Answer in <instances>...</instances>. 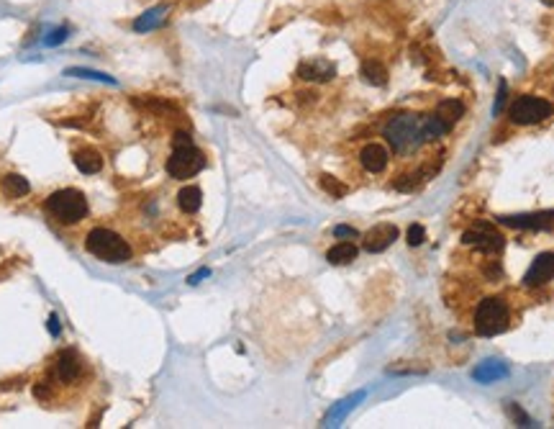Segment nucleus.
Masks as SVG:
<instances>
[{
    "instance_id": "15",
    "label": "nucleus",
    "mask_w": 554,
    "mask_h": 429,
    "mask_svg": "<svg viewBox=\"0 0 554 429\" xmlns=\"http://www.w3.org/2000/svg\"><path fill=\"white\" fill-rule=\"evenodd\" d=\"M75 167L80 170V173L85 175H95L103 170V157H100V152L95 150H80L75 152Z\"/></svg>"
},
{
    "instance_id": "8",
    "label": "nucleus",
    "mask_w": 554,
    "mask_h": 429,
    "mask_svg": "<svg viewBox=\"0 0 554 429\" xmlns=\"http://www.w3.org/2000/svg\"><path fill=\"white\" fill-rule=\"evenodd\" d=\"M83 370H85V360L77 355V350H65V352H60L57 362H54V381H60L65 385L77 383L83 378Z\"/></svg>"
},
{
    "instance_id": "7",
    "label": "nucleus",
    "mask_w": 554,
    "mask_h": 429,
    "mask_svg": "<svg viewBox=\"0 0 554 429\" xmlns=\"http://www.w3.org/2000/svg\"><path fill=\"white\" fill-rule=\"evenodd\" d=\"M462 242L467 247H475L480 252H487V255H493V252H501L503 249V234L495 229L493 224H487V221H478V224L467 229L462 237Z\"/></svg>"
},
{
    "instance_id": "27",
    "label": "nucleus",
    "mask_w": 554,
    "mask_h": 429,
    "mask_svg": "<svg viewBox=\"0 0 554 429\" xmlns=\"http://www.w3.org/2000/svg\"><path fill=\"white\" fill-rule=\"evenodd\" d=\"M506 98H508V85H506V80H501V91H498V98H495L493 116H498V113L503 111V106H506Z\"/></svg>"
},
{
    "instance_id": "25",
    "label": "nucleus",
    "mask_w": 554,
    "mask_h": 429,
    "mask_svg": "<svg viewBox=\"0 0 554 429\" xmlns=\"http://www.w3.org/2000/svg\"><path fill=\"white\" fill-rule=\"evenodd\" d=\"M424 239H426V229L421 224H413L411 229H408V244H411V247H419V244H424Z\"/></svg>"
},
{
    "instance_id": "23",
    "label": "nucleus",
    "mask_w": 554,
    "mask_h": 429,
    "mask_svg": "<svg viewBox=\"0 0 554 429\" xmlns=\"http://www.w3.org/2000/svg\"><path fill=\"white\" fill-rule=\"evenodd\" d=\"M321 188L326 193H331V198H344L346 196V185L339 183L334 175H321Z\"/></svg>"
},
{
    "instance_id": "10",
    "label": "nucleus",
    "mask_w": 554,
    "mask_h": 429,
    "mask_svg": "<svg viewBox=\"0 0 554 429\" xmlns=\"http://www.w3.org/2000/svg\"><path fill=\"white\" fill-rule=\"evenodd\" d=\"M398 239V229L393 224H377L372 226L367 234H365V249L377 255V252H385V249Z\"/></svg>"
},
{
    "instance_id": "4",
    "label": "nucleus",
    "mask_w": 554,
    "mask_h": 429,
    "mask_svg": "<svg viewBox=\"0 0 554 429\" xmlns=\"http://www.w3.org/2000/svg\"><path fill=\"white\" fill-rule=\"evenodd\" d=\"M508 322H511V311L506 306L503 298H482L475 311V331H478L480 337H495V334H501V331L508 329Z\"/></svg>"
},
{
    "instance_id": "13",
    "label": "nucleus",
    "mask_w": 554,
    "mask_h": 429,
    "mask_svg": "<svg viewBox=\"0 0 554 429\" xmlns=\"http://www.w3.org/2000/svg\"><path fill=\"white\" fill-rule=\"evenodd\" d=\"M360 162H362V167H365L367 173L377 175V173H382V170L388 167L390 154H388V150H385L382 144L372 142V144H367V147L360 152Z\"/></svg>"
},
{
    "instance_id": "17",
    "label": "nucleus",
    "mask_w": 554,
    "mask_h": 429,
    "mask_svg": "<svg viewBox=\"0 0 554 429\" xmlns=\"http://www.w3.org/2000/svg\"><path fill=\"white\" fill-rule=\"evenodd\" d=\"M203 204V190L198 185H187L177 193V206H180V211L185 213H195L201 209Z\"/></svg>"
},
{
    "instance_id": "1",
    "label": "nucleus",
    "mask_w": 554,
    "mask_h": 429,
    "mask_svg": "<svg viewBox=\"0 0 554 429\" xmlns=\"http://www.w3.org/2000/svg\"><path fill=\"white\" fill-rule=\"evenodd\" d=\"M382 136H385V142L393 147V152H398V154H413L421 144L426 142V139H424V116H416V113H398V116H393V119L385 124Z\"/></svg>"
},
{
    "instance_id": "2",
    "label": "nucleus",
    "mask_w": 554,
    "mask_h": 429,
    "mask_svg": "<svg viewBox=\"0 0 554 429\" xmlns=\"http://www.w3.org/2000/svg\"><path fill=\"white\" fill-rule=\"evenodd\" d=\"M85 249L90 252L93 257L103 260V263L121 265L131 260V244H128L121 234L111 232V229H93L88 237H85Z\"/></svg>"
},
{
    "instance_id": "21",
    "label": "nucleus",
    "mask_w": 554,
    "mask_h": 429,
    "mask_svg": "<svg viewBox=\"0 0 554 429\" xmlns=\"http://www.w3.org/2000/svg\"><path fill=\"white\" fill-rule=\"evenodd\" d=\"M447 131H450V126H447L436 113L434 116H424V139H426V142H434V139L444 136Z\"/></svg>"
},
{
    "instance_id": "18",
    "label": "nucleus",
    "mask_w": 554,
    "mask_h": 429,
    "mask_svg": "<svg viewBox=\"0 0 554 429\" xmlns=\"http://www.w3.org/2000/svg\"><path fill=\"white\" fill-rule=\"evenodd\" d=\"M436 116H439V119H442L444 124L452 128L464 116V106L459 103V100H452V98L442 100V103H439V108H436Z\"/></svg>"
},
{
    "instance_id": "12",
    "label": "nucleus",
    "mask_w": 554,
    "mask_h": 429,
    "mask_svg": "<svg viewBox=\"0 0 554 429\" xmlns=\"http://www.w3.org/2000/svg\"><path fill=\"white\" fill-rule=\"evenodd\" d=\"M298 75L303 80H313V83H329L331 77L337 75V67L329 60H308L298 67Z\"/></svg>"
},
{
    "instance_id": "11",
    "label": "nucleus",
    "mask_w": 554,
    "mask_h": 429,
    "mask_svg": "<svg viewBox=\"0 0 554 429\" xmlns=\"http://www.w3.org/2000/svg\"><path fill=\"white\" fill-rule=\"evenodd\" d=\"M501 224L513 226V229H552L554 226V211L544 213H526V216H501Z\"/></svg>"
},
{
    "instance_id": "22",
    "label": "nucleus",
    "mask_w": 554,
    "mask_h": 429,
    "mask_svg": "<svg viewBox=\"0 0 554 429\" xmlns=\"http://www.w3.org/2000/svg\"><path fill=\"white\" fill-rule=\"evenodd\" d=\"M165 18V8H154V11H149V13H144L139 21L134 23V29L136 31H149V29H154L159 21Z\"/></svg>"
},
{
    "instance_id": "5",
    "label": "nucleus",
    "mask_w": 554,
    "mask_h": 429,
    "mask_svg": "<svg viewBox=\"0 0 554 429\" xmlns=\"http://www.w3.org/2000/svg\"><path fill=\"white\" fill-rule=\"evenodd\" d=\"M205 167V157H203L201 150H195L193 144H185V147H175L173 154L167 157V173L175 180H187L198 175Z\"/></svg>"
},
{
    "instance_id": "16",
    "label": "nucleus",
    "mask_w": 554,
    "mask_h": 429,
    "mask_svg": "<svg viewBox=\"0 0 554 429\" xmlns=\"http://www.w3.org/2000/svg\"><path fill=\"white\" fill-rule=\"evenodd\" d=\"M326 260L331 265H349L357 260V247H354L352 242H339L334 247L326 252Z\"/></svg>"
},
{
    "instance_id": "33",
    "label": "nucleus",
    "mask_w": 554,
    "mask_h": 429,
    "mask_svg": "<svg viewBox=\"0 0 554 429\" xmlns=\"http://www.w3.org/2000/svg\"><path fill=\"white\" fill-rule=\"evenodd\" d=\"M49 331H52V334H60V319L57 317L49 319Z\"/></svg>"
},
{
    "instance_id": "32",
    "label": "nucleus",
    "mask_w": 554,
    "mask_h": 429,
    "mask_svg": "<svg viewBox=\"0 0 554 429\" xmlns=\"http://www.w3.org/2000/svg\"><path fill=\"white\" fill-rule=\"evenodd\" d=\"M65 37H67V31H65V29L54 31V37L46 39V44H60V41H65Z\"/></svg>"
},
{
    "instance_id": "31",
    "label": "nucleus",
    "mask_w": 554,
    "mask_h": 429,
    "mask_svg": "<svg viewBox=\"0 0 554 429\" xmlns=\"http://www.w3.org/2000/svg\"><path fill=\"white\" fill-rule=\"evenodd\" d=\"M208 275H210V270H208V268H203L201 272H195V275H190V278H187V283H190V286H195V283H201V280H203V278H208Z\"/></svg>"
},
{
    "instance_id": "29",
    "label": "nucleus",
    "mask_w": 554,
    "mask_h": 429,
    "mask_svg": "<svg viewBox=\"0 0 554 429\" xmlns=\"http://www.w3.org/2000/svg\"><path fill=\"white\" fill-rule=\"evenodd\" d=\"M185 144H193V139H190L185 131H177L175 139H173V147H185Z\"/></svg>"
},
{
    "instance_id": "24",
    "label": "nucleus",
    "mask_w": 554,
    "mask_h": 429,
    "mask_svg": "<svg viewBox=\"0 0 554 429\" xmlns=\"http://www.w3.org/2000/svg\"><path fill=\"white\" fill-rule=\"evenodd\" d=\"M357 399H362V393H357V396H354V399H346V401H342V407H337V409H334V411H331V414H329V419H326V424H329V427H331V424L337 422V419H342V416H344L346 411H349V409L354 407V401H357Z\"/></svg>"
},
{
    "instance_id": "14",
    "label": "nucleus",
    "mask_w": 554,
    "mask_h": 429,
    "mask_svg": "<svg viewBox=\"0 0 554 429\" xmlns=\"http://www.w3.org/2000/svg\"><path fill=\"white\" fill-rule=\"evenodd\" d=\"M511 368L506 362L501 360H482L478 368L472 370V378L478 381V383H495V381H503V378H508Z\"/></svg>"
},
{
    "instance_id": "19",
    "label": "nucleus",
    "mask_w": 554,
    "mask_h": 429,
    "mask_svg": "<svg viewBox=\"0 0 554 429\" xmlns=\"http://www.w3.org/2000/svg\"><path fill=\"white\" fill-rule=\"evenodd\" d=\"M3 190H6L8 198H23V196H29L31 185H29V180H26V178L11 173V175H6V178H3Z\"/></svg>"
},
{
    "instance_id": "3",
    "label": "nucleus",
    "mask_w": 554,
    "mask_h": 429,
    "mask_svg": "<svg viewBox=\"0 0 554 429\" xmlns=\"http://www.w3.org/2000/svg\"><path fill=\"white\" fill-rule=\"evenodd\" d=\"M46 211L65 226L80 224L88 216V198L75 188L54 190L52 196L46 198Z\"/></svg>"
},
{
    "instance_id": "20",
    "label": "nucleus",
    "mask_w": 554,
    "mask_h": 429,
    "mask_svg": "<svg viewBox=\"0 0 554 429\" xmlns=\"http://www.w3.org/2000/svg\"><path fill=\"white\" fill-rule=\"evenodd\" d=\"M362 77H365L367 83H372V85H385V83H388V70L382 67L380 62L367 60L365 65H362Z\"/></svg>"
},
{
    "instance_id": "26",
    "label": "nucleus",
    "mask_w": 554,
    "mask_h": 429,
    "mask_svg": "<svg viewBox=\"0 0 554 429\" xmlns=\"http://www.w3.org/2000/svg\"><path fill=\"white\" fill-rule=\"evenodd\" d=\"M508 414L513 416V422H518V427H534L532 419H529V416H526L516 404H508Z\"/></svg>"
},
{
    "instance_id": "6",
    "label": "nucleus",
    "mask_w": 554,
    "mask_h": 429,
    "mask_svg": "<svg viewBox=\"0 0 554 429\" xmlns=\"http://www.w3.org/2000/svg\"><path fill=\"white\" fill-rule=\"evenodd\" d=\"M554 113V106L549 100L544 98H536V95H521L511 103L508 108V116L513 124L518 126H532V124H539V121L549 119Z\"/></svg>"
},
{
    "instance_id": "28",
    "label": "nucleus",
    "mask_w": 554,
    "mask_h": 429,
    "mask_svg": "<svg viewBox=\"0 0 554 429\" xmlns=\"http://www.w3.org/2000/svg\"><path fill=\"white\" fill-rule=\"evenodd\" d=\"M67 75H80V77H97V80H103V83H113V77H108V75H100V72H90V70H67Z\"/></svg>"
},
{
    "instance_id": "30",
    "label": "nucleus",
    "mask_w": 554,
    "mask_h": 429,
    "mask_svg": "<svg viewBox=\"0 0 554 429\" xmlns=\"http://www.w3.org/2000/svg\"><path fill=\"white\" fill-rule=\"evenodd\" d=\"M334 234H337L339 239H342V237H357V229H352V226H337Z\"/></svg>"
},
{
    "instance_id": "9",
    "label": "nucleus",
    "mask_w": 554,
    "mask_h": 429,
    "mask_svg": "<svg viewBox=\"0 0 554 429\" xmlns=\"http://www.w3.org/2000/svg\"><path fill=\"white\" fill-rule=\"evenodd\" d=\"M552 278H554V255L552 252H544V255L536 257V260L532 263V268L526 270L524 286L526 288L544 286V283H549Z\"/></svg>"
}]
</instances>
